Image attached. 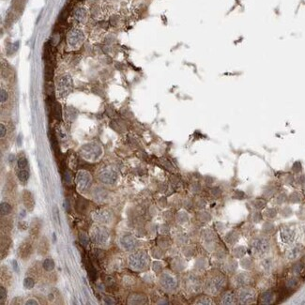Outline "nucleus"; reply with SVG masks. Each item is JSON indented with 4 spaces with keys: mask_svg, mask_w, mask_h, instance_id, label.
Masks as SVG:
<instances>
[{
    "mask_svg": "<svg viewBox=\"0 0 305 305\" xmlns=\"http://www.w3.org/2000/svg\"><path fill=\"white\" fill-rule=\"evenodd\" d=\"M226 284V278L221 272L212 273L207 279L205 283V289L207 293L211 295L219 294Z\"/></svg>",
    "mask_w": 305,
    "mask_h": 305,
    "instance_id": "f257e3e1",
    "label": "nucleus"
},
{
    "mask_svg": "<svg viewBox=\"0 0 305 305\" xmlns=\"http://www.w3.org/2000/svg\"><path fill=\"white\" fill-rule=\"evenodd\" d=\"M147 262H149V257H147L146 253L143 251L133 253L129 256V265L131 268L136 271H143L144 268H146Z\"/></svg>",
    "mask_w": 305,
    "mask_h": 305,
    "instance_id": "f03ea898",
    "label": "nucleus"
},
{
    "mask_svg": "<svg viewBox=\"0 0 305 305\" xmlns=\"http://www.w3.org/2000/svg\"><path fill=\"white\" fill-rule=\"evenodd\" d=\"M80 154L84 159L88 161H96L103 154V149L98 144L89 143L81 147Z\"/></svg>",
    "mask_w": 305,
    "mask_h": 305,
    "instance_id": "7ed1b4c3",
    "label": "nucleus"
},
{
    "mask_svg": "<svg viewBox=\"0 0 305 305\" xmlns=\"http://www.w3.org/2000/svg\"><path fill=\"white\" fill-rule=\"evenodd\" d=\"M91 240L98 245H103L109 240V232L101 225H94L90 230Z\"/></svg>",
    "mask_w": 305,
    "mask_h": 305,
    "instance_id": "20e7f679",
    "label": "nucleus"
},
{
    "mask_svg": "<svg viewBox=\"0 0 305 305\" xmlns=\"http://www.w3.org/2000/svg\"><path fill=\"white\" fill-rule=\"evenodd\" d=\"M238 301L241 304H250L255 301L256 292L253 288L250 286H243L240 287L237 294Z\"/></svg>",
    "mask_w": 305,
    "mask_h": 305,
    "instance_id": "39448f33",
    "label": "nucleus"
},
{
    "mask_svg": "<svg viewBox=\"0 0 305 305\" xmlns=\"http://www.w3.org/2000/svg\"><path fill=\"white\" fill-rule=\"evenodd\" d=\"M57 92L61 97L67 96L72 89V79L69 74L62 75L57 81Z\"/></svg>",
    "mask_w": 305,
    "mask_h": 305,
    "instance_id": "423d86ee",
    "label": "nucleus"
},
{
    "mask_svg": "<svg viewBox=\"0 0 305 305\" xmlns=\"http://www.w3.org/2000/svg\"><path fill=\"white\" fill-rule=\"evenodd\" d=\"M251 249H252V252L253 253V255H255L257 256L262 255L269 250L268 240L263 237L255 238V240L252 241Z\"/></svg>",
    "mask_w": 305,
    "mask_h": 305,
    "instance_id": "0eeeda50",
    "label": "nucleus"
},
{
    "mask_svg": "<svg viewBox=\"0 0 305 305\" xmlns=\"http://www.w3.org/2000/svg\"><path fill=\"white\" fill-rule=\"evenodd\" d=\"M99 179L100 182L104 183L107 185H112L118 179V173L113 168L110 167H106V168L103 169L99 174Z\"/></svg>",
    "mask_w": 305,
    "mask_h": 305,
    "instance_id": "6e6552de",
    "label": "nucleus"
},
{
    "mask_svg": "<svg viewBox=\"0 0 305 305\" xmlns=\"http://www.w3.org/2000/svg\"><path fill=\"white\" fill-rule=\"evenodd\" d=\"M91 181H92V179L88 171L81 170L76 175V184H77L78 190L80 191H85L89 188Z\"/></svg>",
    "mask_w": 305,
    "mask_h": 305,
    "instance_id": "1a4fd4ad",
    "label": "nucleus"
},
{
    "mask_svg": "<svg viewBox=\"0 0 305 305\" xmlns=\"http://www.w3.org/2000/svg\"><path fill=\"white\" fill-rule=\"evenodd\" d=\"M67 40L69 45L72 47H76L84 40V33L80 29H72L68 33Z\"/></svg>",
    "mask_w": 305,
    "mask_h": 305,
    "instance_id": "9d476101",
    "label": "nucleus"
},
{
    "mask_svg": "<svg viewBox=\"0 0 305 305\" xmlns=\"http://www.w3.org/2000/svg\"><path fill=\"white\" fill-rule=\"evenodd\" d=\"M234 286L237 287L248 286L252 283V276L249 272H240L237 274L233 279Z\"/></svg>",
    "mask_w": 305,
    "mask_h": 305,
    "instance_id": "9b49d317",
    "label": "nucleus"
},
{
    "mask_svg": "<svg viewBox=\"0 0 305 305\" xmlns=\"http://www.w3.org/2000/svg\"><path fill=\"white\" fill-rule=\"evenodd\" d=\"M160 283L161 286L166 290H173L177 287V280L168 272H164L161 275Z\"/></svg>",
    "mask_w": 305,
    "mask_h": 305,
    "instance_id": "f8f14e48",
    "label": "nucleus"
},
{
    "mask_svg": "<svg viewBox=\"0 0 305 305\" xmlns=\"http://www.w3.org/2000/svg\"><path fill=\"white\" fill-rule=\"evenodd\" d=\"M32 252H33V249H32L31 243L27 240H25L19 246L18 255H19V257H21L22 259H24L25 260V259H28L30 257Z\"/></svg>",
    "mask_w": 305,
    "mask_h": 305,
    "instance_id": "ddd939ff",
    "label": "nucleus"
},
{
    "mask_svg": "<svg viewBox=\"0 0 305 305\" xmlns=\"http://www.w3.org/2000/svg\"><path fill=\"white\" fill-rule=\"evenodd\" d=\"M120 245L126 251H133L136 247V240L131 235H124L120 238Z\"/></svg>",
    "mask_w": 305,
    "mask_h": 305,
    "instance_id": "4468645a",
    "label": "nucleus"
},
{
    "mask_svg": "<svg viewBox=\"0 0 305 305\" xmlns=\"http://www.w3.org/2000/svg\"><path fill=\"white\" fill-rule=\"evenodd\" d=\"M93 219L101 223H108L111 221V213L106 210H99L93 212Z\"/></svg>",
    "mask_w": 305,
    "mask_h": 305,
    "instance_id": "2eb2a0df",
    "label": "nucleus"
},
{
    "mask_svg": "<svg viewBox=\"0 0 305 305\" xmlns=\"http://www.w3.org/2000/svg\"><path fill=\"white\" fill-rule=\"evenodd\" d=\"M23 202L24 205L27 210L32 211L35 207V199L33 197V194L27 190H24L23 192Z\"/></svg>",
    "mask_w": 305,
    "mask_h": 305,
    "instance_id": "dca6fc26",
    "label": "nucleus"
},
{
    "mask_svg": "<svg viewBox=\"0 0 305 305\" xmlns=\"http://www.w3.org/2000/svg\"><path fill=\"white\" fill-rule=\"evenodd\" d=\"M236 301H237L236 294L231 290L225 292L221 298L222 304H235Z\"/></svg>",
    "mask_w": 305,
    "mask_h": 305,
    "instance_id": "f3484780",
    "label": "nucleus"
},
{
    "mask_svg": "<svg viewBox=\"0 0 305 305\" xmlns=\"http://www.w3.org/2000/svg\"><path fill=\"white\" fill-rule=\"evenodd\" d=\"M129 303L133 304H142L146 301V297L143 294H133L129 298Z\"/></svg>",
    "mask_w": 305,
    "mask_h": 305,
    "instance_id": "a211bd4d",
    "label": "nucleus"
},
{
    "mask_svg": "<svg viewBox=\"0 0 305 305\" xmlns=\"http://www.w3.org/2000/svg\"><path fill=\"white\" fill-rule=\"evenodd\" d=\"M238 240V233L236 231H231L225 236V241L227 243L234 245L235 243H237Z\"/></svg>",
    "mask_w": 305,
    "mask_h": 305,
    "instance_id": "6ab92c4d",
    "label": "nucleus"
},
{
    "mask_svg": "<svg viewBox=\"0 0 305 305\" xmlns=\"http://www.w3.org/2000/svg\"><path fill=\"white\" fill-rule=\"evenodd\" d=\"M40 225H42V222H40L39 219L33 220L31 226H30V233H31L32 235L37 236L40 231Z\"/></svg>",
    "mask_w": 305,
    "mask_h": 305,
    "instance_id": "aec40b11",
    "label": "nucleus"
},
{
    "mask_svg": "<svg viewBox=\"0 0 305 305\" xmlns=\"http://www.w3.org/2000/svg\"><path fill=\"white\" fill-rule=\"evenodd\" d=\"M273 301V294L271 292H264L260 296V302L263 304H268L271 303Z\"/></svg>",
    "mask_w": 305,
    "mask_h": 305,
    "instance_id": "412c9836",
    "label": "nucleus"
},
{
    "mask_svg": "<svg viewBox=\"0 0 305 305\" xmlns=\"http://www.w3.org/2000/svg\"><path fill=\"white\" fill-rule=\"evenodd\" d=\"M11 210H12V207H11V205L9 204V203L2 202L1 204H0V212H1L2 216L9 215V213L11 212Z\"/></svg>",
    "mask_w": 305,
    "mask_h": 305,
    "instance_id": "4be33fe9",
    "label": "nucleus"
},
{
    "mask_svg": "<svg viewBox=\"0 0 305 305\" xmlns=\"http://www.w3.org/2000/svg\"><path fill=\"white\" fill-rule=\"evenodd\" d=\"M233 255L235 256V257H238V258H241L243 257L244 255H245V253H246V249L244 248L243 246H238V247H235L233 249Z\"/></svg>",
    "mask_w": 305,
    "mask_h": 305,
    "instance_id": "5701e85b",
    "label": "nucleus"
},
{
    "mask_svg": "<svg viewBox=\"0 0 305 305\" xmlns=\"http://www.w3.org/2000/svg\"><path fill=\"white\" fill-rule=\"evenodd\" d=\"M17 177H18V179L19 180L24 183V182H27L28 180V177H29V173L28 171H27L25 169H20L17 173Z\"/></svg>",
    "mask_w": 305,
    "mask_h": 305,
    "instance_id": "b1692460",
    "label": "nucleus"
},
{
    "mask_svg": "<svg viewBox=\"0 0 305 305\" xmlns=\"http://www.w3.org/2000/svg\"><path fill=\"white\" fill-rule=\"evenodd\" d=\"M74 16L75 18L78 20V21H84L86 17V11L85 9L83 8H79L75 11L74 12Z\"/></svg>",
    "mask_w": 305,
    "mask_h": 305,
    "instance_id": "393cba45",
    "label": "nucleus"
},
{
    "mask_svg": "<svg viewBox=\"0 0 305 305\" xmlns=\"http://www.w3.org/2000/svg\"><path fill=\"white\" fill-rule=\"evenodd\" d=\"M43 268L44 271H52L53 269L55 268V262L53 259L51 258H47L43 261Z\"/></svg>",
    "mask_w": 305,
    "mask_h": 305,
    "instance_id": "a878e982",
    "label": "nucleus"
},
{
    "mask_svg": "<svg viewBox=\"0 0 305 305\" xmlns=\"http://www.w3.org/2000/svg\"><path fill=\"white\" fill-rule=\"evenodd\" d=\"M196 304H212V299L210 298H208L207 296H201L200 298H198L195 301Z\"/></svg>",
    "mask_w": 305,
    "mask_h": 305,
    "instance_id": "bb28decb",
    "label": "nucleus"
},
{
    "mask_svg": "<svg viewBox=\"0 0 305 305\" xmlns=\"http://www.w3.org/2000/svg\"><path fill=\"white\" fill-rule=\"evenodd\" d=\"M79 238H80V242L81 244H82L83 246L86 247L88 245V243H89V238H88V236L86 235V234L85 232H82L79 235Z\"/></svg>",
    "mask_w": 305,
    "mask_h": 305,
    "instance_id": "cd10ccee",
    "label": "nucleus"
},
{
    "mask_svg": "<svg viewBox=\"0 0 305 305\" xmlns=\"http://www.w3.org/2000/svg\"><path fill=\"white\" fill-rule=\"evenodd\" d=\"M35 286V282L32 278H30V277H27V278H24V286L27 288V289H32Z\"/></svg>",
    "mask_w": 305,
    "mask_h": 305,
    "instance_id": "c85d7f7f",
    "label": "nucleus"
},
{
    "mask_svg": "<svg viewBox=\"0 0 305 305\" xmlns=\"http://www.w3.org/2000/svg\"><path fill=\"white\" fill-rule=\"evenodd\" d=\"M240 265L243 268H245V269H250L253 266V263H252V260L250 258H244L241 260L240 262Z\"/></svg>",
    "mask_w": 305,
    "mask_h": 305,
    "instance_id": "c756f323",
    "label": "nucleus"
},
{
    "mask_svg": "<svg viewBox=\"0 0 305 305\" xmlns=\"http://www.w3.org/2000/svg\"><path fill=\"white\" fill-rule=\"evenodd\" d=\"M253 206L255 208H257V210H262L263 207H265L266 202L261 199H256L255 201H253Z\"/></svg>",
    "mask_w": 305,
    "mask_h": 305,
    "instance_id": "7c9ffc66",
    "label": "nucleus"
},
{
    "mask_svg": "<svg viewBox=\"0 0 305 305\" xmlns=\"http://www.w3.org/2000/svg\"><path fill=\"white\" fill-rule=\"evenodd\" d=\"M27 166V160L25 157H20L18 160V168L19 169H25Z\"/></svg>",
    "mask_w": 305,
    "mask_h": 305,
    "instance_id": "2f4dec72",
    "label": "nucleus"
},
{
    "mask_svg": "<svg viewBox=\"0 0 305 305\" xmlns=\"http://www.w3.org/2000/svg\"><path fill=\"white\" fill-rule=\"evenodd\" d=\"M261 268L264 269L265 271H268L271 269V262L268 260V259H265L261 262Z\"/></svg>",
    "mask_w": 305,
    "mask_h": 305,
    "instance_id": "473e14b6",
    "label": "nucleus"
},
{
    "mask_svg": "<svg viewBox=\"0 0 305 305\" xmlns=\"http://www.w3.org/2000/svg\"><path fill=\"white\" fill-rule=\"evenodd\" d=\"M8 99H9L8 92L4 88H1V90H0V100H1V103H4L5 101H7Z\"/></svg>",
    "mask_w": 305,
    "mask_h": 305,
    "instance_id": "72a5a7b5",
    "label": "nucleus"
},
{
    "mask_svg": "<svg viewBox=\"0 0 305 305\" xmlns=\"http://www.w3.org/2000/svg\"><path fill=\"white\" fill-rule=\"evenodd\" d=\"M7 298V291L6 288H5L3 286H0V301H1V304L4 303V301H6Z\"/></svg>",
    "mask_w": 305,
    "mask_h": 305,
    "instance_id": "f704fd0d",
    "label": "nucleus"
},
{
    "mask_svg": "<svg viewBox=\"0 0 305 305\" xmlns=\"http://www.w3.org/2000/svg\"><path fill=\"white\" fill-rule=\"evenodd\" d=\"M53 215L55 217V220L57 222H58V225H60V221H59V213H58V208L57 206H54L53 207Z\"/></svg>",
    "mask_w": 305,
    "mask_h": 305,
    "instance_id": "c9c22d12",
    "label": "nucleus"
},
{
    "mask_svg": "<svg viewBox=\"0 0 305 305\" xmlns=\"http://www.w3.org/2000/svg\"><path fill=\"white\" fill-rule=\"evenodd\" d=\"M283 240L284 241H290V240L293 237V234L291 232H289V231H286V232H283Z\"/></svg>",
    "mask_w": 305,
    "mask_h": 305,
    "instance_id": "e433bc0d",
    "label": "nucleus"
},
{
    "mask_svg": "<svg viewBox=\"0 0 305 305\" xmlns=\"http://www.w3.org/2000/svg\"><path fill=\"white\" fill-rule=\"evenodd\" d=\"M211 194L213 196H220L222 194V190L218 187L213 188V189H211Z\"/></svg>",
    "mask_w": 305,
    "mask_h": 305,
    "instance_id": "4c0bfd02",
    "label": "nucleus"
},
{
    "mask_svg": "<svg viewBox=\"0 0 305 305\" xmlns=\"http://www.w3.org/2000/svg\"><path fill=\"white\" fill-rule=\"evenodd\" d=\"M234 197L238 198V199H243L245 197V194L241 191H236L235 194H234Z\"/></svg>",
    "mask_w": 305,
    "mask_h": 305,
    "instance_id": "58836bf2",
    "label": "nucleus"
},
{
    "mask_svg": "<svg viewBox=\"0 0 305 305\" xmlns=\"http://www.w3.org/2000/svg\"><path fill=\"white\" fill-rule=\"evenodd\" d=\"M6 133H7V129H6V127H5V125H4L3 123H1V124H0V136H1V138L5 137Z\"/></svg>",
    "mask_w": 305,
    "mask_h": 305,
    "instance_id": "ea45409f",
    "label": "nucleus"
},
{
    "mask_svg": "<svg viewBox=\"0 0 305 305\" xmlns=\"http://www.w3.org/2000/svg\"><path fill=\"white\" fill-rule=\"evenodd\" d=\"M54 112H55V116L57 118H61V113H60V107L58 104H55V106L54 107Z\"/></svg>",
    "mask_w": 305,
    "mask_h": 305,
    "instance_id": "a19ab883",
    "label": "nucleus"
},
{
    "mask_svg": "<svg viewBox=\"0 0 305 305\" xmlns=\"http://www.w3.org/2000/svg\"><path fill=\"white\" fill-rule=\"evenodd\" d=\"M65 182L67 183V184H70V183H72V177H70V172L68 171L65 173Z\"/></svg>",
    "mask_w": 305,
    "mask_h": 305,
    "instance_id": "79ce46f5",
    "label": "nucleus"
},
{
    "mask_svg": "<svg viewBox=\"0 0 305 305\" xmlns=\"http://www.w3.org/2000/svg\"><path fill=\"white\" fill-rule=\"evenodd\" d=\"M161 263L160 262H155L154 263V265H153V269H154V271L157 272V271H161Z\"/></svg>",
    "mask_w": 305,
    "mask_h": 305,
    "instance_id": "37998d69",
    "label": "nucleus"
},
{
    "mask_svg": "<svg viewBox=\"0 0 305 305\" xmlns=\"http://www.w3.org/2000/svg\"><path fill=\"white\" fill-rule=\"evenodd\" d=\"M253 221H255V222H258L259 221L261 220V215H260V213H258V212H255V215H253Z\"/></svg>",
    "mask_w": 305,
    "mask_h": 305,
    "instance_id": "c03bdc74",
    "label": "nucleus"
},
{
    "mask_svg": "<svg viewBox=\"0 0 305 305\" xmlns=\"http://www.w3.org/2000/svg\"><path fill=\"white\" fill-rule=\"evenodd\" d=\"M27 304H28V305H30V304H31V305H35V304H39V302L37 301V299H28V301H27Z\"/></svg>",
    "mask_w": 305,
    "mask_h": 305,
    "instance_id": "a18cd8bd",
    "label": "nucleus"
},
{
    "mask_svg": "<svg viewBox=\"0 0 305 305\" xmlns=\"http://www.w3.org/2000/svg\"><path fill=\"white\" fill-rule=\"evenodd\" d=\"M275 214H276V212L274 211V210H268V211L267 212V216L271 217V218H272L273 216H275Z\"/></svg>",
    "mask_w": 305,
    "mask_h": 305,
    "instance_id": "49530a36",
    "label": "nucleus"
},
{
    "mask_svg": "<svg viewBox=\"0 0 305 305\" xmlns=\"http://www.w3.org/2000/svg\"><path fill=\"white\" fill-rule=\"evenodd\" d=\"M296 283H297V281L295 280V279H291V280H289L287 282V286H294Z\"/></svg>",
    "mask_w": 305,
    "mask_h": 305,
    "instance_id": "de8ad7c7",
    "label": "nucleus"
},
{
    "mask_svg": "<svg viewBox=\"0 0 305 305\" xmlns=\"http://www.w3.org/2000/svg\"><path fill=\"white\" fill-rule=\"evenodd\" d=\"M64 207L66 208V210L69 211L70 210V203H69V200L68 199H66L64 201Z\"/></svg>",
    "mask_w": 305,
    "mask_h": 305,
    "instance_id": "09e8293b",
    "label": "nucleus"
},
{
    "mask_svg": "<svg viewBox=\"0 0 305 305\" xmlns=\"http://www.w3.org/2000/svg\"><path fill=\"white\" fill-rule=\"evenodd\" d=\"M104 299H105V302L108 303V304H114V303H115V302L113 301V299H110V298H108V297H105Z\"/></svg>",
    "mask_w": 305,
    "mask_h": 305,
    "instance_id": "8fccbe9b",
    "label": "nucleus"
},
{
    "mask_svg": "<svg viewBox=\"0 0 305 305\" xmlns=\"http://www.w3.org/2000/svg\"><path fill=\"white\" fill-rule=\"evenodd\" d=\"M12 264H13V266H14V268H15V271H17V263H16V261H15V260H13L12 261Z\"/></svg>",
    "mask_w": 305,
    "mask_h": 305,
    "instance_id": "3c124183",
    "label": "nucleus"
}]
</instances>
